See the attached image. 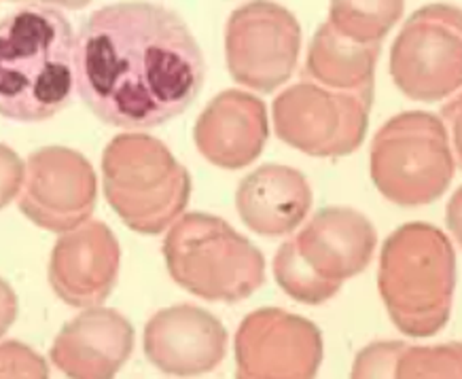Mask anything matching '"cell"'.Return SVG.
<instances>
[{
  "mask_svg": "<svg viewBox=\"0 0 462 379\" xmlns=\"http://www.w3.org/2000/svg\"><path fill=\"white\" fill-rule=\"evenodd\" d=\"M378 234L363 212L322 208L273 256V278L295 301L320 305L372 263Z\"/></svg>",
  "mask_w": 462,
  "mask_h": 379,
  "instance_id": "4",
  "label": "cell"
},
{
  "mask_svg": "<svg viewBox=\"0 0 462 379\" xmlns=\"http://www.w3.org/2000/svg\"><path fill=\"white\" fill-rule=\"evenodd\" d=\"M301 49L297 17L272 0H253L229 15L225 60L236 83L272 94L293 75Z\"/></svg>",
  "mask_w": 462,
  "mask_h": 379,
  "instance_id": "10",
  "label": "cell"
},
{
  "mask_svg": "<svg viewBox=\"0 0 462 379\" xmlns=\"http://www.w3.org/2000/svg\"><path fill=\"white\" fill-rule=\"evenodd\" d=\"M458 341L416 347L403 341H375L358 352L352 377H454L462 375Z\"/></svg>",
  "mask_w": 462,
  "mask_h": 379,
  "instance_id": "19",
  "label": "cell"
},
{
  "mask_svg": "<svg viewBox=\"0 0 462 379\" xmlns=\"http://www.w3.org/2000/svg\"><path fill=\"white\" fill-rule=\"evenodd\" d=\"M267 136L265 104L240 89L221 91L193 127L198 151L206 162L223 170L251 166L265 149Z\"/></svg>",
  "mask_w": 462,
  "mask_h": 379,
  "instance_id": "14",
  "label": "cell"
},
{
  "mask_svg": "<svg viewBox=\"0 0 462 379\" xmlns=\"http://www.w3.org/2000/svg\"><path fill=\"white\" fill-rule=\"evenodd\" d=\"M462 36L456 5H427L403 23L391 49V77L418 102H439L460 88Z\"/></svg>",
  "mask_w": 462,
  "mask_h": 379,
  "instance_id": "9",
  "label": "cell"
},
{
  "mask_svg": "<svg viewBox=\"0 0 462 379\" xmlns=\"http://www.w3.org/2000/svg\"><path fill=\"white\" fill-rule=\"evenodd\" d=\"M378 286L401 333L433 337L452 311L456 254L449 237L429 223H407L393 231L380 254Z\"/></svg>",
  "mask_w": 462,
  "mask_h": 379,
  "instance_id": "3",
  "label": "cell"
},
{
  "mask_svg": "<svg viewBox=\"0 0 462 379\" xmlns=\"http://www.w3.org/2000/svg\"><path fill=\"white\" fill-rule=\"evenodd\" d=\"M405 0H331L329 23L358 42H382L403 15Z\"/></svg>",
  "mask_w": 462,
  "mask_h": 379,
  "instance_id": "20",
  "label": "cell"
},
{
  "mask_svg": "<svg viewBox=\"0 0 462 379\" xmlns=\"http://www.w3.org/2000/svg\"><path fill=\"white\" fill-rule=\"evenodd\" d=\"M119 272V244L102 223H88L53 248L50 280L75 308H94L111 295Z\"/></svg>",
  "mask_w": 462,
  "mask_h": 379,
  "instance_id": "15",
  "label": "cell"
},
{
  "mask_svg": "<svg viewBox=\"0 0 462 379\" xmlns=\"http://www.w3.org/2000/svg\"><path fill=\"white\" fill-rule=\"evenodd\" d=\"M102 170L106 199L138 234H162L189 204V172L153 136H117L106 146Z\"/></svg>",
  "mask_w": 462,
  "mask_h": 379,
  "instance_id": "6",
  "label": "cell"
},
{
  "mask_svg": "<svg viewBox=\"0 0 462 379\" xmlns=\"http://www.w3.org/2000/svg\"><path fill=\"white\" fill-rule=\"evenodd\" d=\"M77 91L108 125L149 130L179 117L204 88L202 49L185 20L132 0L94 11L75 49Z\"/></svg>",
  "mask_w": 462,
  "mask_h": 379,
  "instance_id": "1",
  "label": "cell"
},
{
  "mask_svg": "<svg viewBox=\"0 0 462 379\" xmlns=\"http://www.w3.org/2000/svg\"><path fill=\"white\" fill-rule=\"evenodd\" d=\"M163 256L174 282L206 301H245L265 282L261 250L212 214L180 217L163 240Z\"/></svg>",
  "mask_w": 462,
  "mask_h": 379,
  "instance_id": "5",
  "label": "cell"
},
{
  "mask_svg": "<svg viewBox=\"0 0 462 379\" xmlns=\"http://www.w3.org/2000/svg\"><path fill=\"white\" fill-rule=\"evenodd\" d=\"M23 179V166L20 157L7 146L0 144V208H5L15 198Z\"/></svg>",
  "mask_w": 462,
  "mask_h": 379,
  "instance_id": "22",
  "label": "cell"
},
{
  "mask_svg": "<svg viewBox=\"0 0 462 379\" xmlns=\"http://www.w3.org/2000/svg\"><path fill=\"white\" fill-rule=\"evenodd\" d=\"M77 34L58 9L28 3L0 20V117L39 124L77 89Z\"/></svg>",
  "mask_w": 462,
  "mask_h": 379,
  "instance_id": "2",
  "label": "cell"
},
{
  "mask_svg": "<svg viewBox=\"0 0 462 379\" xmlns=\"http://www.w3.org/2000/svg\"><path fill=\"white\" fill-rule=\"evenodd\" d=\"M320 363L316 324L284 310L253 311L236 333V373L242 379H310Z\"/></svg>",
  "mask_w": 462,
  "mask_h": 379,
  "instance_id": "11",
  "label": "cell"
},
{
  "mask_svg": "<svg viewBox=\"0 0 462 379\" xmlns=\"http://www.w3.org/2000/svg\"><path fill=\"white\" fill-rule=\"evenodd\" d=\"M0 377H47V365L15 341L0 346Z\"/></svg>",
  "mask_w": 462,
  "mask_h": 379,
  "instance_id": "21",
  "label": "cell"
},
{
  "mask_svg": "<svg viewBox=\"0 0 462 379\" xmlns=\"http://www.w3.org/2000/svg\"><path fill=\"white\" fill-rule=\"evenodd\" d=\"M96 204V176L83 155L70 149H41L28 159L22 212L42 229L69 231Z\"/></svg>",
  "mask_w": 462,
  "mask_h": 379,
  "instance_id": "12",
  "label": "cell"
},
{
  "mask_svg": "<svg viewBox=\"0 0 462 379\" xmlns=\"http://www.w3.org/2000/svg\"><path fill=\"white\" fill-rule=\"evenodd\" d=\"M17 314V299L7 282L0 280V335H3L15 320Z\"/></svg>",
  "mask_w": 462,
  "mask_h": 379,
  "instance_id": "23",
  "label": "cell"
},
{
  "mask_svg": "<svg viewBox=\"0 0 462 379\" xmlns=\"http://www.w3.org/2000/svg\"><path fill=\"white\" fill-rule=\"evenodd\" d=\"M456 153L437 115L413 111L388 119L372 143V180L393 204L427 206L448 191Z\"/></svg>",
  "mask_w": 462,
  "mask_h": 379,
  "instance_id": "7",
  "label": "cell"
},
{
  "mask_svg": "<svg viewBox=\"0 0 462 379\" xmlns=\"http://www.w3.org/2000/svg\"><path fill=\"white\" fill-rule=\"evenodd\" d=\"M380 51L382 42L352 41L325 22L310 42L301 79L374 102V75Z\"/></svg>",
  "mask_w": 462,
  "mask_h": 379,
  "instance_id": "18",
  "label": "cell"
},
{
  "mask_svg": "<svg viewBox=\"0 0 462 379\" xmlns=\"http://www.w3.org/2000/svg\"><path fill=\"white\" fill-rule=\"evenodd\" d=\"M144 354L157 369L176 377L215 371L227 354V331L198 305L180 303L157 311L144 328Z\"/></svg>",
  "mask_w": 462,
  "mask_h": 379,
  "instance_id": "13",
  "label": "cell"
},
{
  "mask_svg": "<svg viewBox=\"0 0 462 379\" xmlns=\"http://www.w3.org/2000/svg\"><path fill=\"white\" fill-rule=\"evenodd\" d=\"M372 102L308 79L273 100V130L284 144L312 157H346L363 144Z\"/></svg>",
  "mask_w": 462,
  "mask_h": 379,
  "instance_id": "8",
  "label": "cell"
},
{
  "mask_svg": "<svg viewBox=\"0 0 462 379\" xmlns=\"http://www.w3.org/2000/svg\"><path fill=\"white\" fill-rule=\"evenodd\" d=\"M312 199V187L300 170L267 163L240 182L236 208L254 234L282 237L306 221Z\"/></svg>",
  "mask_w": 462,
  "mask_h": 379,
  "instance_id": "16",
  "label": "cell"
},
{
  "mask_svg": "<svg viewBox=\"0 0 462 379\" xmlns=\"http://www.w3.org/2000/svg\"><path fill=\"white\" fill-rule=\"evenodd\" d=\"M42 3H58V5H62V7H69V9H81L89 3V0H42Z\"/></svg>",
  "mask_w": 462,
  "mask_h": 379,
  "instance_id": "24",
  "label": "cell"
},
{
  "mask_svg": "<svg viewBox=\"0 0 462 379\" xmlns=\"http://www.w3.org/2000/svg\"><path fill=\"white\" fill-rule=\"evenodd\" d=\"M134 328L113 310H89L64 327L51 347L69 377H113L132 354Z\"/></svg>",
  "mask_w": 462,
  "mask_h": 379,
  "instance_id": "17",
  "label": "cell"
}]
</instances>
